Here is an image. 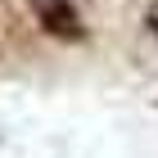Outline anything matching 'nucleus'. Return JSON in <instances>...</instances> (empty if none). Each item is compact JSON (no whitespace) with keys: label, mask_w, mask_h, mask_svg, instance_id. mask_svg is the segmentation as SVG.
Wrapping results in <instances>:
<instances>
[{"label":"nucleus","mask_w":158,"mask_h":158,"mask_svg":"<svg viewBox=\"0 0 158 158\" xmlns=\"http://www.w3.org/2000/svg\"><path fill=\"white\" fill-rule=\"evenodd\" d=\"M145 27H149V36L158 41V0H154V5L145 9Z\"/></svg>","instance_id":"2"},{"label":"nucleus","mask_w":158,"mask_h":158,"mask_svg":"<svg viewBox=\"0 0 158 158\" xmlns=\"http://www.w3.org/2000/svg\"><path fill=\"white\" fill-rule=\"evenodd\" d=\"M36 23L59 41H86V23L73 0H36Z\"/></svg>","instance_id":"1"}]
</instances>
